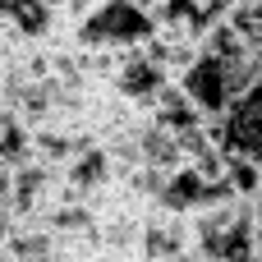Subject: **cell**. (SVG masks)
Listing matches in <instances>:
<instances>
[{
  "label": "cell",
  "mask_w": 262,
  "mask_h": 262,
  "mask_svg": "<svg viewBox=\"0 0 262 262\" xmlns=\"http://www.w3.org/2000/svg\"><path fill=\"white\" fill-rule=\"evenodd\" d=\"M258 198H221L189 216L193 253L203 262H253L258 258Z\"/></svg>",
  "instance_id": "obj_1"
},
{
  "label": "cell",
  "mask_w": 262,
  "mask_h": 262,
  "mask_svg": "<svg viewBox=\"0 0 262 262\" xmlns=\"http://www.w3.org/2000/svg\"><path fill=\"white\" fill-rule=\"evenodd\" d=\"M262 78V64L258 60H226L207 46H198V55L175 74V83L184 88V97L207 115V120H221L230 111V101Z\"/></svg>",
  "instance_id": "obj_2"
},
{
  "label": "cell",
  "mask_w": 262,
  "mask_h": 262,
  "mask_svg": "<svg viewBox=\"0 0 262 262\" xmlns=\"http://www.w3.org/2000/svg\"><path fill=\"white\" fill-rule=\"evenodd\" d=\"M157 37V14L138 0H97L74 23V41L88 51H138Z\"/></svg>",
  "instance_id": "obj_3"
},
{
  "label": "cell",
  "mask_w": 262,
  "mask_h": 262,
  "mask_svg": "<svg viewBox=\"0 0 262 262\" xmlns=\"http://www.w3.org/2000/svg\"><path fill=\"white\" fill-rule=\"evenodd\" d=\"M221 147L230 157H253V161H262V78L249 83L230 101V111L221 115Z\"/></svg>",
  "instance_id": "obj_4"
},
{
  "label": "cell",
  "mask_w": 262,
  "mask_h": 262,
  "mask_svg": "<svg viewBox=\"0 0 262 262\" xmlns=\"http://www.w3.org/2000/svg\"><path fill=\"white\" fill-rule=\"evenodd\" d=\"M253 230H258V253H262V198H258V221H253Z\"/></svg>",
  "instance_id": "obj_5"
},
{
  "label": "cell",
  "mask_w": 262,
  "mask_h": 262,
  "mask_svg": "<svg viewBox=\"0 0 262 262\" xmlns=\"http://www.w3.org/2000/svg\"><path fill=\"white\" fill-rule=\"evenodd\" d=\"M258 198H262V193H258Z\"/></svg>",
  "instance_id": "obj_6"
}]
</instances>
